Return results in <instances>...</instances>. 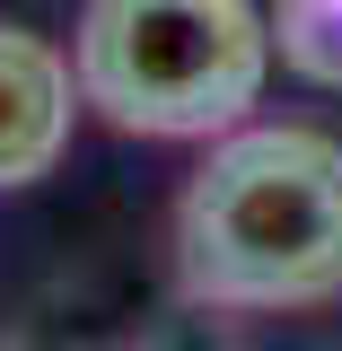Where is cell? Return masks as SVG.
<instances>
[{
	"label": "cell",
	"mask_w": 342,
	"mask_h": 351,
	"mask_svg": "<svg viewBox=\"0 0 342 351\" xmlns=\"http://www.w3.org/2000/svg\"><path fill=\"white\" fill-rule=\"evenodd\" d=\"M71 123H80L71 53L18 18H0V193L53 176V158L71 149Z\"/></svg>",
	"instance_id": "3957f363"
},
{
	"label": "cell",
	"mask_w": 342,
	"mask_h": 351,
	"mask_svg": "<svg viewBox=\"0 0 342 351\" xmlns=\"http://www.w3.org/2000/svg\"><path fill=\"white\" fill-rule=\"evenodd\" d=\"M71 80L88 114L132 141H219L263 106L272 36L255 0H88Z\"/></svg>",
	"instance_id": "7a4b0ae2"
},
{
	"label": "cell",
	"mask_w": 342,
	"mask_h": 351,
	"mask_svg": "<svg viewBox=\"0 0 342 351\" xmlns=\"http://www.w3.org/2000/svg\"><path fill=\"white\" fill-rule=\"evenodd\" d=\"M175 290L219 316L342 299V141L316 123H237L175 193Z\"/></svg>",
	"instance_id": "6da1fadb"
}]
</instances>
